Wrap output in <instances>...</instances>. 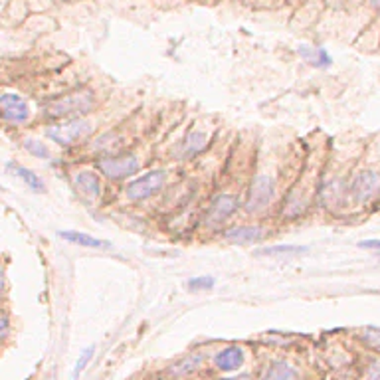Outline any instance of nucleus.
I'll list each match as a JSON object with an SVG mask.
<instances>
[{"label":"nucleus","mask_w":380,"mask_h":380,"mask_svg":"<svg viewBox=\"0 0 380 380\" xmlns=\"http://www.w3.org/2000/svg\"><path fill=\"white\" fill-rule=\"evenodd\" d=\"M242 206L244 202L240 200L238 194H234V192H220V194H216L210 200V204L204 210V216H202L200 224H202V228H206V230H222L240 212Z\"/></svg>","instance_id":"7ed1b4c3"},{"label":"nucleus","mask_w":380,"mask_h":380,"mask_svg":"<svg viewBox=\"0 0 380 380\" xmlns=\"http://www.w3.org/2000/svg\"><path fill=\"white\" fill-rule=\"evenodd\" d=\"M50 380H56V379H54V377H52V379H50Z\"/></svg>","instance_id":"7c9ffc66"},{"label":"nucleus","mask_w":380,"mask_h":380,"mask_svg":"<svg viewBox=\"0 0 380 380\" xmlns=\"http://www.w3.org/2000/svg\"><path fill=\"white\" fill-rule=\"evenodd\" d=\"M377 258H379V261H380V252H377Z\"/></svg>","instance_id":"c756f323"},{"label":"nucleus","mask_w":380,"mask_h":380,"mask_svg":"<svg viewBox=\"0 0 380 380\" xmlns=\"http://www.w3.org/2000/svg\"><path fill=\"white\" fill-rule=\"evenodd\" d=\"M268 236V230L261 224H232L222 230V238L228 244L236 246H252L263 242Z\"/></svg>","instance_id":"1a4fd4ad"},{"label":"nucleus","mask_w":380,"mask_h":380,"mask_svg":"<svg viewBox=\"0 0 380 380\" xmlns=\"http://www.w3.org/2000/svg\"><path fill=\"white\" fill-rule=\"evenodd\" d=\"M259 380H301V377L294 364L283 361V359H277V361L265 364Z\"/></svg>","instance_id":"2eb2a0df"},{"label":"nucleus","mask_w":380,"mask_h":380,"mask_svg":"<svg viewBox=\"0 0 380 380\" xmlns=\"http://www.w3.org/2000/svg\"><path fill=\"white\" fill-rule=\"evenodd\" d=\"M309 248L307 246H299V244H276V246H265L254 250L256 258H295V256H303L307 254Z\"/></svg>","instance_id":"4468645a"},{"label":"nucleus","mask_w":380,"mask_h":380,"mask_svg":"<svg viewBox=\"0 0 380 380\" xmlns=\"http://www.w3.org/2000/svg\"><path fill=\"white\" fill-rule=\"evenodd\" d=\"M58 236L62 240H66L69 244H75V246H82V248H89V250H109L111 244L99 240V238H93L91 234L86 232H78V230H60Z\"/></svg>","instance_id":"dca6fc26"},{"label":"nucleus","mask_w":380,"mask_h":380,"mask_svg":"<svg viewBox=\"0 0 380 380\" xmlns=\"http://www.w3.org/2000/svg\"><path fill=\"white\" fill-rule=\"evenodd\" d=\"M370 4H372V8H377L380 12V0H370Z\"/></svg>","instance_id":"c85d7f7f"},{"label":"nucleus","mask_w":380,"mask_h":380,"mask_svg":"<svg viewBox=\"0 0 380 380\" xmlns=\"http://www.w3.org/2000/svg\"><path fill=\"white\" fill-rule=\"evenodd\" d=\"M216 285V279L212 276H196L190 277L187 281V289L190 294H204V292H212Z\"/></svg>","instance_id":"412c9836"},{"label":"nucleus","mask_w":380,"mask_h":380,"mask_svg":"<svg viewBox=\"0 0 380 380\" xmlns=\"http://www.w3.org/2000/svg\"><path fill=\"white\" fill-rule=\"evenodd\" d=\"M93 131V125L86 117H75V119H64L56 121L46 127V137L60 147H73L86 141Z\"/></svg>","instance_id":"423d86ee"},{"label":"nucleus","mask_w":380,"mask_h":380,"mask_svg":"<svg viewBox=\"0 0 380 380\" xmlns=\"http://www.w3.org/2000/svg\"><path fill=\"white\" fill-rule=\"evenodd\" d=\"M22 147L26 149V153H28V155H32L34 158H40V161H48V158L52 156L50 149H48V145H46V143H42V141H38V139H24Z\"/></svg>","instance_id":"aec40b11"},{"label":"nucleus","mask_w":380,"mask_h":380,"mask_svg":"<svg viewBox=\"0 0 380 380\" xmlns=\"http://www.w3.org/2000/svg\"><path fill=\"white\" fill-rule=\"evenodd\" d=\"M167 187V171L165 169H153L149 173L139 174L135 178H131L125 189L123 194L129 202H145V200H151L153 196L161 194Z\"/></svg>","instance_id":"39448f33"},{"label":"nucleus","mask_w":380,"mask_h":380,"mask_svg":"<svg viewBox=\"0 0 380 380\" xmlns=\"http://www.w3.org/2000/svg\"><path fill=\"white\" fill-rule=\"evenodd\" d=\"M93 355H95V346H87L84 348V353L80 355V359H78V363L73 366V370H71V380H78L80 379V375L86 370V366L91 363V359H93Z\"/></svg>","instance_id":"4be33fe9"},{"label":"nucleus","mask_w":380,"mask_h":380,"mask_svg":"<svg viewBox=\"0 0 380 380\" xmlns=\"http://www.w3.org/2000/svg\"><path fill=\"white\" fill-rule=\"evenodd\" d=\"M0 119L12 125H22L30 119V105L16 93L0 95Z\"/></svg>","instance_id":"9b49d317"},{"label":"nucleus","mask_w":380,"mask_h":380,"mask_svg":"<svg viewBox=\"0 0 380 380\" xmlns=\"http://www.w3.org/2000/svg\"><path fill=\"white\" fill-rule=\"evenodd\" d=\"M4 294H6V276H4V265L0 261V303L4 299Z\"/></svg>","instance_id":"a878e982"},{"label":"nucleus","mask_w":380,"mask_h":380,"mask_svg":"<svg viewBox=\"0 0 380 380\" xmlns=\"http://www.w3.org/2000/svg\"><path fill=\"white\" fill-rule=\"evenodd\" d=\"M315 198L319 202V206L325 208L329 212H337L345 206L348 200V180L341 174H329L323 176L321 182L317 185L315 190Z\"/></svg>","instance_id":"0eeeda50"},{"label":"nucleus","mask_w":380,"mask_h":380,"mask_svg":"<svg viewBox=\"0 0 380 380\" xmlns=\"http://www.w3.org/2000/svg\"><path fill=\"white\" fill-rule=\"evenodd\" d=\"M97 107L95 93L91 89H78L66 93L58 99L48 102L44 107V117L52 121H64V119H75V117H86Z\"/></svg>","instance_id":"f257e3e1"},{"label":"nucleus","mask_w":380,"mask_h":380,"mask_svg":"<svg viewBox=\"0 0 380 380\" xmlns=\"http://www.w3.org/2000/svg\"><path fill=\"white\" fill-rule=\"evenodd\" d=\"M361 250H368V252H380V238H370V240H363L359 242Z\"/></svg>","instance_id":"393cba45"},{"label":"nucleus","mask_w":380,"mask_h":380,"mask_svg":"<svg viewBox=\"0 0 380 380\" xmlns=\"http://www.w3.org/2000/svg\"><path fill=\"white\" fill-rule=\"evenodd\" d=\"M8 329H10V319L6 315H0V335L8 333Z\"/></svg>","instance_id":"bb28decb"},{"label":"nucleus","mask_w":380,"mask_h":380,"mask_svg":"<svg viewBox=\"0 0 380 380\" xmlns=\"http://www.w3.org/2000/svg\"><path fill=\"white\" fill-rule=\"evenodd\" d=\"M71 185L73 190L84 198V200H97L104 192V185H102V176L97 171L91 169H80L71 174Z\"/></svg>","instance_id":"9d476101"},{"label":"nucleus","mask_w":380,"mask_h":380,"mask_svg":"<svg viewBox=\"0 0 380 380\" xmlns=\"http://www.w3.org/2000/svg\"><path fill=\"white\" fill-rule=\"evenodd\" d=\"M218 380H254L250 375H240V377H228V379H218Z\"/></svg>","instance_id":"cd10ccee"},{"label":"nucleus","mask_w":380,"mask_h":380,"mask_svg":"<svg viewBox=\"0 0 380 380\" xmlns=\"http://www.w3.org/2000/svg\"><path fill=\"white\" fill-rule=\"evenodd\" d=\"M204 363V357L200 355V353H190L187 357H182V359H178L176 363L171 364V368H169V372L173 375L174 379H180V377H190V375H194L200 366Z\"/></svg>","instance_id":"a211bd4d"},{"label":"nucleus","mask_w":380,"mask_h":380,"mask_svg":"<svg viewBox=\"0 0 380 380\" xmlns=\"http://www.w3.org/2000/svg\"><path fill=\"white\" fill-rule=\"evenodd\" d=\"M246 363V353L240 345H228L214 355V366L220 372H236Z\"/></svg>","instance_id":"f8f14e48"},{"label":"nucleus","mask_w":380,"mask_h":380,"mask_svg":"<svg viewBox=\"0 0 380 380\" xmlns=\"http://www.w3.org/2000/svg\"><path fill=\"white\" fill-rule=\"evenodd\" d=\"M364 377H366V380H380V359H377V361H372V363L368 364Z\"/></svg>","instance_id":"b1692460"},{"label":"nucleus","mask_w":380,"mask_h":380,"mask_svg":"<svg viewBox=\"0 0 380 380\" xmlns=\"http://www.w3.org/2000/svg\"><path fill=\"white\" fill-rule=\"evenodd\" d=\"M277 196V180L274 174L259 173L252 178L248 192H246V200H244V212L250 216H258L268 212L270 206L276 202Z\"/></svg>","instance_id":"f03ea898"},{"label":"nucleus","mask_w":380,"mask_h":380,"mask_svg":"<svg viewBox=\"0 0 380 380\" xmlns=\"http://www.w3.org/2000/svg\"><path fill=\"white\" fill-rule=\"evenodd\" d=\"M361 341L366 346H370L372 351H380V329L366 327L363 331V335H361Z\"/></svg>","instance_id":"5701e85b"},{"label":"nucleus","mask_w":380,"mask_h":380,"mask_svg":"<svg viewBox=\"0 0 380 380\" xmlns=\"http://www.w3.org/2000/svg\"><path fill=\"white\" fill-rule=\"evenodd\" d=\"M95 167L105 178L119 182V180H127V178H135V174L141 171L143 163L135 153L119 151V153H113V155L99 156L95 161Z\"/></svg>","instance_id":"20e7f679"},{"label":"nucleus","mask_w":380,"mask_h":380,"mask_svg":"<svg viewBox=\"0 0 380 380\" xmlns=\"http://www.w3.org/2000/svg\"><path fill=\"white\" fill-rule=\"evenodd\" d=\"M210 137L204 131H190L187 137L182 139L180 147H178V158L180 161H190L196 158L198 155H202L206 151Z\"/></svg>","instance_id":"ddd939ff"},{"label":"nucleus","mask_w":380,"mask_h":380,"mask_svg":"<svg viewBox=\"0 0 380 380\" xmlns=\"http://www.w3.org/2000/svg\"><path fill=\"white\" fill-rule=\"evenodd\" d=\"M6 169L14 174V176H18L32 192H38V194L46 192V182H44L34 171H30V169H26V167H22V165H18V163H8Z\"/></svg>","instance_id":"6ab92c4d"},{"label":"nucleus","mask_w":380,"mask_h":380,"mask_svg":"<svg viewBox=\"0 0 380 380\" xmlns=\"http://www.w3.org/2000/svg\"><path fill=\"white\" fill-rule=\"evenodd\" d=\"M171 380H173V379H171Z\"/></svg>","instance_id":"2f4dec72"},{"label":"nucleus","mask_w":380,"mask_h":380,"mask_svg":"<svg viewBox=\"0 0 380 380\" xmlns=\"http://www.w3.org/2000/svg\"><path fill=\"white\" fill-rule=\"evenodd\" d=\"M297 54L309 64L313 68L317 69H327L331 68L333 64V58L329 56V52L325 48H319V46H309V44H301L297 48Z\"/></svg>","instance_id":"f3484780"},{"label":"nucleus","mask_w":380,"mask_h":380,"mask_svg":"<svg viewBox=\"0 0 380 380\" xmlns=\"http://www.w3.org/2000/svg\"><path fill=\"white\" fill-rule=\"evenodd\" d=\"M380 196V171L363 169L348 182V200L363 206Z\"/></svg>","instance_id":"6e6552de"}]
</instances>
